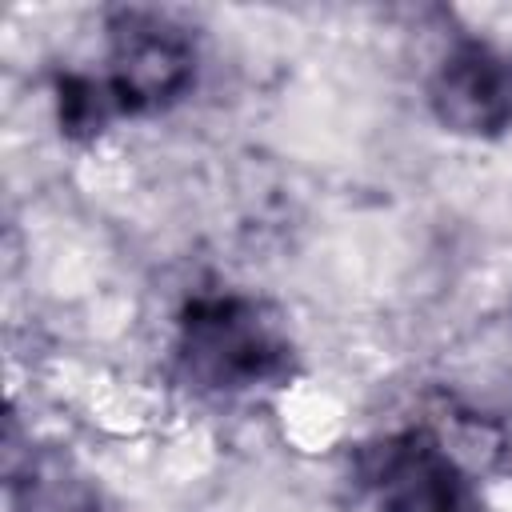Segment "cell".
<instances>
[{"instance_id": "1", "label": "cell", "mask_w": 512, "mask_h": 512, "mask_svg": "<svg viewBox=\"0 0 512 512\" xmlns=\"http://www.w3.org/2000/svg\"><path fill=\"white\" fill-rule=\"evenodd\" d=\"M176 364L212 396L280 388L296 372V348L276 316L240 292H200L176 316Z\"/></svg>"}, {"instance_id": "2", "label": "cell", "mask_w": 512, "mask_h": 512, "mask_svg": "<svg viewBox=\"0 0 512 512\" xmlns=\"http://www.w3.org/2000/svg\"><path fill=\"white\" fill-rule=\"evenodd\" d=\"M352 472L376 512H484L476 468L428 424L360 444Z\"/></svg>"}, {"instance_id": "3", "label": "cell", "mask_w": 512, "mask_h": 512, "mask_svg": "<svg viewBox=\"0 0 512 512\" xmlns=\"http://www.w3.org/2000/svg\"><path fill=\"white\" fill-rule=\"evenodd\" d=\"M200 52L192 32L156 8H116L104 24V84L120 116H156L192 96Z\"/></svg>"}, {"instance_id": "4", "label": "cell", "mask_w": 512, "mask_h": 512, "mask_svg": "<svg viewBox=\"0 0 512 512\" xmlns=\"http://www.w3.org/2000/svg\"><path fill=\"white\" fill-rule=\"evenodd\" d=\"M432 120L460 140H504L512 132V48L456 36L424 80Z\"/></svg>"}, {"instance_id": "5", "label": "cell", "mask_w": 512, "mask_h": 512, "mask_svg": "<svg viewBox=\"0 0 512 512\" xmlns=\"http://www.w3.org/2000/svg\"><path fill=\"white\" fill-rule=\"evenodd\" d=\"M4 496L8 512H112L96 472L72 448L40 440L4 448Z\"/></svg>"}, {"instance_id": "6", "label": "cell", "mask_w": 512, "mask_h": 512, "mask_svg": "<svg viewBox=\"0 0 512 512\" xmlns=\"http://www.w3.org/2000/svg\"><path fill=\"white\" fill-rule=\"evenodd\" d=\"M56 120L68 140H92L120 120V108L100 72H64L56 80Z\"/></svg>"}]
</instances>
